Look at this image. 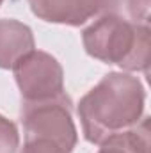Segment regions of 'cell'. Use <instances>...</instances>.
Instances as JSON below:
<instances>
[{"label": "cell", "instance_id": "6da1fadb", "mask_svg": "<svg viewBox=\"0 0 151 153\" xmlns=\"http://www.w3.org/2000/svg\"><path fill=\"white\" fill-rule=\"evenodd\" d=\"M146 93L137 76L109 73L78 103L84 135L93 144H101L119 132L141 121Z\"/></svg>", "mask_w": 151, "mask_h": 153}, {"label": "cell", "instance_id": "7a4b0ae2", "mask_svg": "<svg viewBox=\"0 0 151 153\" xmlns=\"http://www.w3.org/2000/svg\"><path fill=\"white\" fill-rule=\"evenodd\" d=\"M82 41L85 52L98 61L119 64L128 71H148L151 59L148 25L132 23L115 13H107L84 30Z\"/></svg>", "mask_w": 151, "mask_h": 153}, {"label": "cell", "instance_id": "3957f363", "mask_svg": "<svg viewBox=\"0 0 151 153\" xmlns=\"http://www.w3.org/2000/svg\"><path fill=\"white\" fill-rule=\"evenodd\" d=\"M21 121L25 137H43L71 153L76 144V128L71 119V100L62 94L44 102H23Z\"/></svg>", "mask_w": 151, "mask_h": 153}, {"label": "cell", "instance_id": "277c9868", "mask_svg": "<svg viewBox=\"0 0 151 153\" xmlns=\"http://www.w3.org/2000/svg\"><path fill=\"white\" fill-rule=\"evenodd\" d=\"M13 71L25 102H44L66 94L62 66L46 52H29Z\"/></svg>", "mask_w": 151, "mask_h": 153}, {"label": "cell", "instance_id": "5b68a950", "mask_svg": "<svg viewBox=\"0 0 151 153\" xmlns=\"http://www.w3.org/2000/svg\"><path fill=\"white\" fill-rule=\"evenodd\" d=\"M121 0H29L32 13L48 22L78 27L87 20L114 13Z\"/></svg>", "mask_w": 151, "mask_h": 153}, {"label": "cell", "instance_id": "8992f818", "mask_svg": "<svg viewBox=\"0 0 151 153\" xmlns=\"http://www.w3.org/2000/svg\"><path fill=\"white\" fill-rule=\"evenodd\" d=\"M34 50L30 27L18 20H0V68L13 70L20 59Z\"/></svg>", "mask_w": 151, "mask_h": 153}, {"label": "cell", "instance_id": "52a82bcc", "mask_svg": "<svg viewBox=\"0 0 151 153\" xmlns=\"http://www.w3.org/2000/svg\"><path fill=\"white\" fill-rule=\"evenodd\" d=\"M98 153H150V121L144 117L130 130L119 132L101 143Z\"/></svg>", "mask_w": 151, "mask_h": 153}, {"label": "cell", "instance_id": "ba28073f", "mask_svg": "<svg viewBox=\"0 0 151 153\" xmlns=\"http://www.w3.org/2000/svg\"><path fill=\"white\" fill-rule=\"evenodd\" d=\"M20 135L16 125L0 114V153H16Z\"/></svg>", "mask_w": 151, "mask_h": 153}, {"label": "cell", "instance_id": "9c48e42d", "mask_svg": "<svg viewBox=\"0 0 151 153\" xmlns=\"http://www.w3.org/2000/svg\"><path fill=\"white\" fill-rule=\"evenodd\" d=\"M21 153H66L59 144L43 137H25Z\"/></svg>", "mask_w": 151, "mask_h": 153}, {"label": "cell", "instance_id": "30bf717a", "mask_svg": "<svg viewBox=\"0 0 151 153\" xmlns=\"http://www.w3.org/2000/svg\"><path fill=\"white\" fill-rule=\"evenodd\" d=\"M128 11L133 18V23H150V0H128Z\"/></svg>", "mask_w": 151, "mask_h": 153}, {"label": "cell", "instance_id": "8fae6325", "mask_svg": "<svg viewBox=\"0 0 151 153\" xmlns=\"http://www.w3.org/2000/svg\"><path fill=\"white\" fill-rule=\"evenodd\" d=\"M2 2H4V0H0V5H2Z\"/></svg>", "mask_w": 151, "mask_h": 153}]
</instances>
